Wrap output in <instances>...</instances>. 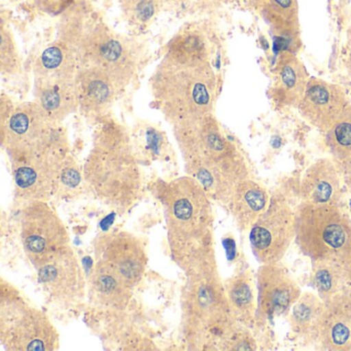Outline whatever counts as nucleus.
Listing matches in <instances>:
<instances>
[{"label": "nucleus", "mask_w": 351, "mask_h": 351, "mask_svg": "<svg viewBox=\"0 0 351 351\" xmlns=\"http://www.w3.org/2000/svg\"><path fill=\"white\" fill-rule=\"evenodd\" d=\"M79 69L77 53L62 42L48 47L34 62V99L55 123L60 124L79 108Z\"/></svg>", "instance_id": "nucleus-6"}, {"label": "nucleus", "mask_w": 351, "mask_h": 351, "mask_svg": "<svg viewBox=\"0 0 351 351\" xmlns=\"http://www.w3.org/2000/svg\"><path fill=\"white\" fill-rule=\"evenodd\" d=\"M309 75L295 55L285 52L275 67L271 96L278 106L299 108L309 82Z\"/></svg>", "instance_id": "nucleus-20"}, {"label": "nucleus", "mask_w": 351, "mask_h": 351, "mask_svg": "<svg viewBox=\"0 0 351 351\" xmlns=\"http://www.w3.org/2000/svg\"><path fill=\"white\" fill-rule=\"evenodd\" d=\"M36 271L38 282L56 303L73 305L85 297L84 271L73 248L61 252Z\"/></svg>", "instance_id": "nucleus-15"}, {"label": "nucleus", "mask_w": 351, "mask_h": 351, "mask_svg": "<svg viewBox=\"0 0 351 351\" xmlns=\"http://www.w3.org/2000/svg\"><path fill=\"white\" fill-rule=\"evenodd\" d=\"M84 184H86V182L83 169L80 167L71 154H69L59 169L54 196L64 199L73 198L81 192Z\"/></svg>", "instance_id": "nucleus-28"}, {"label": "nucleus", "mask_w": 351, "mask_h": 351, "mask_svg": "<svg viewBox=\"0 0 351 351\" xmlns=\"http://www.w3.org/2000/svg\"><path fill=\"white\" fill-rule=\"evenodd\" d=\"M90 295L97 305L112 310H124L132 298V287L114 270L95 262L89 274Z\"/></svg>", "instance_id": "nucleus-22"}, {"label": "nucleus", "mask_w": 351, "mask_h": 351, "mask_svg": "<svg viewBox=\"0 0 351 351\" xmlns=\"http://www.w3.org/2000/svg\"><path fill=\"white\" fill-rule=\"evenodd\" d=\"M268 191L254 180L240 182L227 202L236 225L241 231L250 230L270 204Z\"/></svg>", "instance_id": "nucleus-21"}, {"label": "nucleus", "mask_w": 351, "mask_h": 351, "mask_svg": "<svg viewBox=\"0 0 351 351\" xmlns=\"http://www.w3.org/2000/svg\"><path fill=\"white\" fill-rule=\"evenodd\" d=\"M295 239V213L279 196L271 198L267 210L250 229L252 252L262 264H276Z\"/></svg>", "instance_id": "nucleus-13"}, {"label": "nucleus", "mask_w": 351, "mask_h": 351, "mask_svg": "<svg viewBox=\"0 0 351 351\" xmlns=\"http://www.w3.org/2000/svg\"><path fill=\"white\" fill-rule=\"evenodd\" d=\"M149 85L154 101L172 126L213 114L217 77L205 38L195 32L172 38Z\"/></svg>", "instance_id": "nucleus-1"}, {"label": "nucleus", "mask_w": 351, "mask_h": 351, "mask_svg": "<svg viewBox=\"0 0 351 351\" xmlns=\"http://www.w3.org/2000/svg\"><path fill=\"white\" fill-rule=\"evenodd\" d=\"M348 101L340 86L312 77L298 110L309 124L326 133L338 120Z\"/></svg>", "instance_id": "nucleus-17"}, {"label": "nucleus", "mask_w": 351, "mask_h": 351, "mask_svg": "<svg viewBox=\"0 0 351 351\" xmlns=\"http://www.w3.org/2000/svg\"><path fill=\"white\" fill-rule=\"evenodd\" d=\"M83 172L88 188L120 215L143 196V174L130 135L112 119L100 122Z\"/></svg>", "instance_id": "nucleus-4"}, {"label": "nucleus", "mask_w": 351, "mask_h": 351, "mask_svg": "<svg viewBox=\"0 0 351 351\" xmlns=\"http://www.w3.org/2000/svg\"><path fill=\"white\" fill-rule=\"evenodd\" d=\"M118 88L104 71L94 67L80 66L77 77L79 108L86 118L106 120L114 104Z\"/></svg>", "instance_id": "nucleus-18"}, {"label": "nucleus", "mask_w": 351, "mask_h": 351, "mask_svg": "<svg viewBox=\"0 0 351 351\" xmlns=\"http://www.w3.org/2000/svg\"><path fill=\"white\" fill-rule=\"evenodd\" d=\"M0 340L10 351H54L59 334L46 313L1 281Z\"/></svg>", "instance_id": "nucleus-8"}, {"label": "nucleus", "mask_w": 351, "mask_h": 351, "mask_svg": "<svg viewBox=\"0 0 351 351\" xmlns=\"http://www.w3.org/2000/svg\"><path fill=\"white\" fill-rule=\"evenodd\" d=\"M153 192L164 208L170 254L188 273L215 262L210 197L190 176L159 180Z\"/></svg>", "instance_id": "nucleus-2"}, {"label": "nucleus", "mask_w": 351, "mask_h": 351, "mask_svg": "<svg viewBox=\"0 0 351 351\" xmlns=\"http://www.w3.org/2000/svg\"><path fill=\"white\" fill-rule=\"evenodd\" d=\"M302 202L314 205H336L341 200L340 169L335 162L320 159L304 174L300 189Z\"/></svg>", "instance_id": "nucleus-19"}, {"label": "nucleus", "mask_w": 351, "mask_h": 351, "mask_svg": "<svg viewBox=\"0 0 351 351\" xmlns=\"http://www.w3.org/2000/svg\"><path fill=\"white\" fill-rule=\"evenodd\" d=\"M301 295L299 285L278 263L263 264L258 271L256 322H270L285 313Z\"/></svg>", "instance_id": "nucleus-16"}, {"label": "nucleus", "mask_w": 351, "mask_h": 351, "mask_svg": "<svg viewBox=\"0 0 351 351\" xmlns=\"http://www.w3.org/2000/svg\"><path fill=\"white\" fill-rule=\"evenodd\" d=\"M40 11L51 16L62 14L75 0H34Z\"/></svg>", "instance_id": "nucleus-30"}, {"label": "nucleus", "mask_w": 351, "mask_h": 351, "mask_svg": "<svg viewBox=\"0 0 351 351\" xmlns=\"http://www.w3.org/2000/svg\"><path fill=\"white\" fill-rule=\"evenodd\" d=\"M295 213V242L312 262L351 260V219L339 206L301 202Z\"/></svg>", "instance_id": "nucleus-7"}, {"label": "nucleus", "mask_w": 351, "mask_h": 351, "mask_svg": "<svg viewBox=\"0 0 351 351\" xmlns=\"http://www.w3.org/2000/svg\"><path fill=\"white\" fill-rule=\"evenodd\" d=\"M232 313L238 322L252 326L256 322V305L252 274L241 271L223 281Z\"/></svg>", "instance_id": "nucleus-24"}, {"label": "nucleus", "mask_w": 351, "mask_h": 351, "mask_svg": "<svg viewBox=\"0 0 351 351\" xmlns=\"http://www.w3.org/2000/svg\"><path fill=\"white\" fill-rule=\"evenodd\" d=\"M0 60H1V71L3 73H13L19 69V57L14 45L13 38L7 34L3 28L1 32V51H0Z\"/></svg>", "instance_id": "nucleus-29"}, {"label": "nucleus", "mask_w": 351, "mask_h": 351, "mask_svg": "<svg viewBox=\"0 0 351 351\" xmlns=\"http://www.w3.org/2000/svg\"><path fill=\"white\" fill-rule=\"evenodd\" d=\"M328 151L339 169L351 157V101L349 100L341 116L326 132Z\"/></svg>", "instance_id": "nucleus-27"}, {"label": "nucleus", "mask_w": 351, "mask_h": 351, "mask_svg": "<svg viewBox=\"0 0 351 351\" xmlns=\"http://www.w3.org/2000/svg\"><path fill=\"white\" fill-rule=\"evenodd\" d=\"M260 14L276 36L295 38L300 34L298 0H258Z\"/></svg>", "instance_id": "nucleus-26"}, {"label": "nucleus", "mask_w": 351, "mask_h": 351, "mask_svg": "<svg viewBox=\"0 0 351 351\" xmlns=\"http://www.w3.org/2000/svg\"><path fill=\"white\" fill-rule=\"evenodd\" d=\"M313 281L324 303L351 293V260L313 262Z\"/></svg>", "instance_id": "nucleus-25"}, {"label": "nucleus", "mask_w": 351, "mask_h": 351, "mask_svg": "<svg viewBox=\"0 0 351 351\" xmlns=\"http://www.w3.org/2000/svg\"><path fill=\"white\" fill-rule=\"evenodd\" d=\"M62 132L58 123L51 120L40 104L25 102L15 106L1 124V145L10 161H13L46 149Z\"/></svg>", "instance_id": "nucleus-12"}, {"label": "nucleus", "mask_w": 351, "mask_h": 351, "mask_svg": "<svg viewBox=\"0 0 351 351\" xmlns=\"http://www.w3.org/2000/svg\"><path fill=\"white\" fill-rule=\"evenodd\" d=\"M340 171L343 172L344 176V182L346 184L347 188L351 192V157L342 167L340 168Z\"/></svg>", "instance_id": "nucleus-31"}, {"label": "nucleus", "mask_w": 351, "mask_h": 351, "mask_svg": "<svg viewBox=\"0 0 351 351\" xmlns=\"http://www.w3.org/2000/svg\"><path fill=\"white\" fill-rule=\"evenodd\" d=\"M186 172L210 199L227 204L236 186L250 178L247 164L213 114L173 126Z\"/></svg>", "instance_id": "nucleus-3"}, {"label": "nucleus", "mask_w": 351, "mask_h": 351, "mask_svg": "<svg viewBox=\"0 0 351 351\" xmlns=\"http://www.w3.org/2000/svg\"><path fill=\"white\" fill-rule=\"evenodd\" d=\"M326 305L319 295L312 293H302L293 304L289 314L291 330L304 340L317 342Z\"/></svg>", "instance_id": "nucleus-23"}, {"label": "nucleus", "mask_w": 351, "mask_h": 351, "mask_svg": "<svg viewBox=\"0 0 351 351\" xmlns=\"http://www.w3.org/2000/svg\"><path fill=\"white\" fill-rule=\"evenodd\" d=\"M95 262L102 263L118 273L134 289L145 274L147 252L141 238L127 231L104 232L94 240Z\"/></svg>", "instance_id": "nucleus-14"}, {"label": "nucleus", "mask_w": 351, "mask_h": 351, "mask_svg": "<svg viewBox=\"0 0 351 351\" xmlns=\"http://www.w3.org/2000/svg\"><path fill=\"white\" fill-rule=\"evenodd\" d=\"M182 291V334L186 348L206 350L221 346L236 330L225 285L215 262L186 273Z\"/></svg>", "instance_id": "nucleus-5"}, {"label": "nucleus", "mask_w": 351, "mask_h": 351, "mask_svg": "<svg viewBox=\"0 0 351 351\" xmlns=\"http://www.w3.org/2000/svg\"><path fill=\"white\" fill-rule=\"evenodd\" d=\"M71 154L64 132L42 151L11 161L16 196L24 202H48L55 195L61 164Z\"/></svg>", "instance_id": "nucleus-11"}, {"label": "nucleus", "mask_w": 351, "mask_h": 351, "mask_svg": "<svg viewBox=\"0 0 351 351\" xmlns=\"http://www.w3.org/2000/svg\"><path fill=\"white\" fill-rule=\"evenodd\" d=\"M20 221L24 252L36 270L71 247L66 227L46 201L26 202Z\"/></svg>", "instance_id": "nucleus-10"}, {"label": "nucleus", "mask_w": 351, "mask_h": 351, "mask_svg": "<svg viewBox=\"0 0 351 351\" xmlns=\"http://www.w3.org/2000/svg\"><path fill=\"white\" fill-rule=\"evenodd\" d=\"M73 49L77 53L80 66L104 71L119 91L129 85L138 66V52L132 44L104 26H97L84 34Z\"/></svg>", "instance_id": "nucleus-9"}]
</instances>
